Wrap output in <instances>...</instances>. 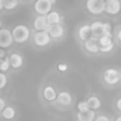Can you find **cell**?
Segmentation results:
<instances>
[{
    "label": "cell",
    "instance_id": "obj_1",
    "mask_svg": "<svg viewBox=\"0 0 121 121\" xmlns=\"http://www.w3.org/2000/svg\"><path fill=\"white\" fill-rule=\"evenodd\" d=\"M30 28L25 25H18L12 30V35L15 42L18 43H24L30 39Z\"/></svg>",
    "mask_w": 121,
    "mask_h": 121
},
{
    "label": "cell",
    "instance_id": "obj_2",
    "mask_svg": "<svg viewBox=\"0 0 121 121\" xmlns=\"http://www.w3.org/2000/svg\"><path fill=\"white\" fill-rule=\"evenodd\" d=\"M87 11L93 15H100L105 12V0H87Z\"/></svg>",
    "mask_w": 121,
    "mask_h": 121
},
{
    "label": "cell",
    "instance_id": "obj_3",
    "mask_svg": "<svg viewBox=\"0 0 121 121\" xmlns=\"http://www.w3.org/2000/svg\"><path fill=\"white\" fill-rule=\"evenodd\" d=\"M102 78H104V81L107 83V85H117L119 83L121 80V73L115 69V68H107L105 69L104 74H102Z\"/></svg>",
    "mask_w": 121,
    "mask_h": 121
},
{
    "label": "cell",
    "instance_id": "obj_4",
    "mask_svg": "<svg viewBox=\"0 0 121 121\" xmlns=\"http://www.w3.org/2000/svg\"><path fill=\"white\" fill-rule=\"evenodd\" d=\"M53 4L51 0H37L34 2V11L40 15H47L52 11Z\"/></svg>",
    "mask_w": 121,
    "mask_h": 121
},
{
    "label": "cell",
    "instance_id": "obj_5",
    "mask_svg": "<svg viewBox=\"0 0 121 121\" xmlns=\"http://www.w3.org/2000/svg\"><path fill=\"white\" fill-rule=\"evenodd\" d=\"M34 43L39 47H43V46H47L49 45V42L52 40L49 33L47 31H37V33L34 34Z\"/></svg>",
    "mask_w": 121,
    "mask_h": 121
},
{
    "label": "cell",
    "instance_id": "obj_6",
    "mask_svg": "<svg viewBox=\"0 0 121 121\" xmlns=\"http://www.w3.org/2000/svg\"><path fill=\"white\" fill-rule=\"evenodd\" d=\"M121 11L120 0H105V12L109 15H117Z\"/></svg>",
    "mask_w": 121,
    "mask_h": 121
},
{
    "label": "cell",
    "instance_id": "obj_7",
    "mask_svg": "<svg viewBox=\"0 0 121 121\" xmlns=\"http://www.w3.org/2000/svg\"><path fill=\"white\" fill-rule=\"evenodd\" d=\"M13 35L12 32L7 28H0V48H7L13 43Z\"/></svg>",
    "mask_w": 121,
    "mask_h": 121
},
{
    "label": "cell",
    "instance_id": "obj_8",
    "mask_svg": "<svg viewBox=\"0 0 121 121\" xmlns=\"http://www.w3.org/2000/svg\"><path fill=\"white\" fill-rule=\"evenodd\" d=\"M99 42V47H100V52L102 53H108L114 48V42H113V38L111 37H106L102 35L98 39Z\"/></svg>",
    "mask_w": 121,
    "mask_h": 121
},
{
    "label": "cell",
    "instance_id": "obj_9",
    "mask_svg": "<svg viewBox=\"0 0 121 121\" xmlns=\"http://www.w3.org/2000/svg\"><path fill=\"white\" fill-rule=\"evenodd\" d=\"M33 27H34L35 31H47L48 27H49L47 17L38 14V17L33 20Z\"/></svg>",
    "mask_w": 121,
    "mask_h": 121
},
{
    "label": "cell",
    "instance_id": "obj_10",
    "mask_svg": "<svg viewBox=\"0 0 121 121\" xmlns=\"http://www.w3.org/2000/svg\"><path fill=\"white\" fill-rule=\"evenodd\" d=\"M99 38H95V37H91L89 39H87L86 41H83V45H85V48L87 52L92 53V54H96L98 52H100V47H99V42H98Z\"/></svg>",
    "mask_w": 121,
    "mask_h": 121
},
{
    "label": "cell",
    "instance_id": "obj_11",
    "mask_svg": "<svg viewBox=\"0 0 121 121\" xmlns=\"http://www.w3.org/2000/svg\"><path fill=\"white\" fill-rule=\"evenodd\" d=\"M47 32L49 33V35H51L52 39H60V38L65 34V28H64V26H61L60 24L49 25Z\"/></svg>",
    "mask_w": 121,
    "mask_h": 121
},
{
    "label": "cell",
    "instance_id": "obj_12",
    "mask_svg": "<svg viewBox=\"0 0 121 121\" xmlns=\"http://www.w3.org/2000/svg\"><path fill=\"white\" fill-rule=\"evenodd\" d=\"M56 101H58V104H59L60 106H62V107H68V106L72 105L73 98H72V95H71L69 92H65V91H64V92H60V93L58 94Z\"/></svg>",
    "mask_w": 121,
    "mask_h": 121
},
{
    "label": "cell",
    "instance_id": "obj_13",
    "mask_svg": "<svg viewBox=\"0 0 121 121\" xmlns=\"http://www.w3.org/2000/svg\"><path fill=\"white\" fill-rule=\"evenodd\" d=\"M91 31H92V35L95 38H100L104 35L105 32V27H104V22L102 21H93L91 24Z\"/></svg>",
    "mask_w": 121,
    "mask_h": 121
},
{
    "label": "cell",
    "instance_id": "obj_14",
    "mask_svg": "<svg viewBox=\"0 0 121 121\" xmlns=\"http://www.w3.org/2000/svg\"><path fill=\"white\" fill-rule=\"evenodd\" d=\"M42 96L46 101H55L58 98V93L54 87L52 86H46L42 91Z\"/></svg>",
    "mask_w": 121,
    "mask_h": 121
},
{
    "label": "cell",
    "instance_id": "obj_15",
    "mask_svg": "<svg viewBox=\"0 0 121 121\" xmlns=\"http://www.w3.org/2000/svg\"><path fill=\"white\" fill-rule=\"evenodd\" d=\"M77 119L78 121H94L95 120V112L93 109H88L85 112H78Z\"/></svg>",
    "mask_w": 121,
    "mask_h": 121
},
{
    "label": "cell",
    "instance_id": "obj_16",
    "mask_svg": "<svg viewBox=\"0 0 121 121\" xmlns=\"http://www.w3.org/2000/svg\"><path fill=\"white\" fill-rule=\"evenodd\" d=\"M78 35H79V39L81 41H86L87 39H89L92 37V31H91V25H82L79 31H78Z\"/></svg>",
    "mask_w": 121,
    "mask_h": 121
},
{
    "label": "cell",
    "instance_id": "obj_17",
    "mask_svg": "<svg viewBox=\"0 0 121 121\" xmlns=\"http://www.w3.org/2000/svg\"><path fill=\"white\" fill-rule=\"evenodd\" d=\"M9 62H11V67H13V68H20L21 66H22V64H24V59H22V56L20 55V54H18V53H13L11 56H9Z\"/></svg>",
    "mask_w": 121,
    "mask_h": 121
},
{
    "label": "cell",
    "instance_id": "obj_18",
    "mask_svg": "<svg viewBox=\"0 0 121 121\" xmlns=\"http://www.w3.org/2000/svg\"><path fill=\"white\" fill-rule=\"evenodd\" d=\"M46 17H47L49 25H56V24H60V21H61V15L56 11H51Z\"/></svg>",
    "mask_w": 121,
    "mask_h": 121
},
{
    "label": "cell",
    "instance_id": "obj_19",
    "mask_svg": "<svg viewBox=\"0 0 121 121\" xmlns=\"http://www.w3.org/2000/svg\"><path fill=\"white\" fill-rule=\"evenodd\" d=\"M87 104H88L89 108H91V109H93V111L99 109V108L101 107V100H100L98 96H95V95L89 96V98H88V100H87Z\"/></svg>",
    "mask_w": 121,
    "mask_h": 121
},
{
    "label": "cell",
    "instance_id": "obj_20",
    "mask_svg": "<svg viewBox=\"0 0 121 121\" xmlns=\"http://www.w3.org/2000/svg\"><path fill=\"white\" fill-rule=\"evenodd\" d=\"M1 115H2V118L6 119V120H12V119L15 117V109H14L13 107H11V106L5 107L4 111L1 112Z\"/></svg>",
    "mask_w": 121,
    "mask_h": 121
},
{
    "label": "cell",
    "instance_id": "obj_21",
    "mask_svg": "<svg viewBox=\"0 0 121 121\" xmlns=\"http://www.w3.org/2000/svg\"><path fill=\"white\" fill-rule=\"evenodd\" d=\"M18 4H19L18 0H4V8L7 11H11V9H14L18 6Z\"/></svg>",
    "mask_w": 121,
    "mask_h": 121
},
{
    "label": "cell",
    "instance_id": "obj_22",
    "mask_svg": "<svg viewBox=\"0 0 121 121\" xmlns=\"http://www.w3.org/2000/svg\"><path fill=\"white\" fill-rule=\"evenodd\" d=\"M11 62H9V58H4L2 60H0V72H7L9 69Z\"/></svg>",
    "mask_w": 121,
    "mask_h": 121
},
{
    "label": "cell",
    "instance_id": "obj_23",
    "mask_svg": "<svg viewBox=\"0 0 121 121\" xmlns=\"http://www.w3.org/2000/svg\"><path fill=\"white\" fill-rule=\"evenodd\" d=\"M88 109H91V108H89L87 101H80L78 104V111L79 112H85V111H88Z\"/></svg>",
    "mask_w": 121,
    "mask_h": 121
},
{
    "label": "cell",
    "instance_id": "obj_24",
    "mask_svg": "<svg viewBox=\"0 0 121 121\" xmlns=\"http://www.w3.org/2000/svg\"><path fill=\"white\" fill-rule=\"evenodd\" d=\"M7 85V77L4 74V72H0V89H2Z\"/></svg>",
    "mask_w": 121,
    "mask_h": 121
},
{
    "label": "cell",
    "instance_id": "obj_25",
    "mask_svg": "<svg viewBox=\"0 0 121 121\" xmlns=\"http://www.w3.org/2000/svg\"><path fill=\"white\" fill-rule=\"evenodd\" d=\"M67 68H68L67 64H64V62H61V64H59V65H58V71H59V72H61V73L66 72V71H67Z\"/></svg>",
    "mask_w": 121,
    "mask_h": 121
},
{
    "label": "cell",
    "instance_id": "obj_26",
    "mask_svg": "<svg viewBox=\"0 0 121 121\" xmlns=\"http://www.w3.org/2000/svg\"><path fill=\"white\" fill-rule=\"evenodd\" d=\"M95 121H111V120H109V118L106 117V115H99V117L95 118Z\"/></svg>",
    "mask_w": 121,
    "mask_h": 121
},
{
    "label": "cell",
    "instance_id": "obj_27",
    "mask_svg": "<svg viewBox=\"0 0 121 121\" xmlns=\"http://www.w3.org/2000/svg\"><path fill=\"white\" fill-rule=\"evenodd\" d=\"M6 107V104H5V100L2 98H0V113L4 111V108Z\"/></svg>",
    "mask_w": 121,
    "mask_h": 121
},
{
    "label": "cell",
    "instance_id": "obj_28",
    "mask_svg": "<svg viewBox=\"0 0 121 121\" xmlns=\"http://www.w3.org/2000/svg\"><path fill=\"white\" fill-rule=\"evenodd\" d=\"M117 39H118V41L121 43V27L118 30V32H117Z\"/></svg>",
    "mask_w": 121,
    "mask_h": 121
},
{
    "label": "cell",
    "instance_id": "obj_29",
    "mask_svg": "<svg viewBox=\"0 0 121 121\" xmlns=\"http://www.w3.org/2000/svg\"><path fill=\"white\" fill-rule=\"evenodd\" d=\"M117 108L121 112V98H119V99L117 100Z\"/></svg>",
    "mask_w": 121,
    "mask_h": 121
},
{
    "label": "cell",
    "instance_id": "obj_30",
    "mask_svg": "<svg viewBox=\"0 0 121 121\" xmlns=\"http://www.w3.org/2000/svg\"><path fill=\"white\" fill-rule=\"evenodd\" d=\"M5 51H4V48H0V60H2L4 58H5Z\"/></svg>",
    "mask_w": 121,
    "mask_h": 121
},
{
    "label": "cell",
    "instance_id": "obj_31",
    "mask_svg": "<svg viewBox=\"0 0 121 121\" xmlns=\"http://www.w3.org/2000/svg\"><path fill=\"white\" fill-rule=\"evenodd\" d=\"M4 9V0H0V11Z\"/></svg>",
    "mask_w": 121,
    "mask_h": 121
},
{
    "label": "cell",
    "instance_id": "obj_32",
    "mask_svg": "<svg viewBox=\"0 0 121 121\" xmlns=\"http://www.w3.org/2000/svg\"><path fill=\"white\" fill-rule=\"evenodd\" d=\"M115 121H121V115H120V117H118V118H117V120H115Z\"/></svg>",
    "mask_w": 121,
    "mask_h": 121
},
{
    "label": "cell",
    "instance_id": "obj_33",
    "mask_svg": "<svg viewBox=\"0 0 121 121\" xmlns=\"http://www.w3.org/2000/svg\"><path fill=\"white\" fill-rule=\"evenodd\" d=\"M51 1H52V4H53V5H54V4L56 2V0H51Z\"/></svg>",
    "mask_w": 121,
    "mask_h": 121
},
{
    "label": "cell",
    "instance_id": "obj_34",
    "mask_svg": "<svg viewBox=\"0 0 121 121\" xmlns=\"http://www.w3.org/2000/svg\"><path fill=\"white\" fill-rule=\"evenodd\" d=\"M1 26H2V22H1V20H0V28H1Z\"/></svg>",
    "mask_w": 121,
    "mask_h": 121
}]
</instances>
